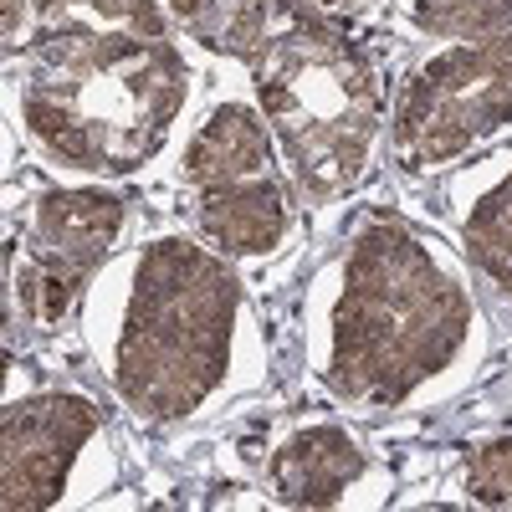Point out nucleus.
Here are the masks:
<instances>
[{
  "instance_id": "obj_10",
  "label": "nucleus",
  "mask_w": 512,
  "mask_h": 512,
  "mask_svg": "<svg viewBox=\"0 0 512 512\" xmlns=\"http://www.w3.org/2000/svg\"><path fill=\"white\" fill-rule=\"evenodd\" d=\"M256 175H272V128L262 108L221 103L195 128V139L185 149V185L200 195L216 185L256 180Z\"/></svg>"
},
{
  "instance_id": "obj_8",
  "label": "nucleus",
  "mask_w": 512,
  "mask_h": 512,
  "mask_svg": "<svg viewBox=\"0 0 512 512\" xmlns=\"http://www.w3.org/2000/svg\"><path fill=\"white\" fill-rule=\"evenodd\" d=\"M364 466L369 456L344 425H303L272 451V492L282 507H338Z\"/></svg>"
},
{
  "instance_id": "obj_5",
  "label": "nucleus",
  "mask_w": 512,
  "mask_h": 512,
  "mask_svg": "<svg viewBox=\"0 0 512 512\" xmlns=\"http://www.w3.org/2000/svg\"><path fill=\"white\" fill-rule=\"evenodd\" d=\"M512 128V31L431 57L395 108V159L405 169H441Z\"/></svg>"
},
{
  "instance_id": "obj_1",
  "label": "nucleus",
  "mask_w": 512,
  "mask_h": 512,
  "mask_svg": "<svg viewBox=\"0 0 512 512\" xmlns=\"http://www.w3.org/2000/svg\"><path fill=\"white\" fill-rule=\"evenodd\" d=\"M477 308L461 277L410 226L369 221L338 272L323 379L364 410L405 405L472 338Z\"/></svg>"
},
{
  "instance_id": "obj_7",
  "label": "nucleus",
  "mask_w": 512,
  "mask_h": 512,
  "mask_svg": "<svg viewBox=\"0 0 512 512\" xmlns=\"http://www.w3.org/2000/svg\"><path fill=\"white\" fill-rule=\"evenodd\" d=\"M103 431V410L88 395H26L6 405L0 420V492L11 512L52 507L72 477V466L93 436Z\"/></svg>"
},
{
  "instance_id": "obj_2",
  "label": "nucleus",
  "mask_w": 512,
  "mask_h": 512,
  "mask_svg": "<svg viewBox=\"0 0 512 512\" xmlns=\"http://www.w3.org/2000/svg\"><path fill=\"white\" fill-rule=\"evenodd\" d=\"M21 57L26 134L77 175H134L164 149L190 98V62L169 36L62 31Z\"/></svg>"
},
{
  "instance_id": "obj_4",
  "label": "nucleus",
  "mask_w": 512,
  "mask_h": 512,
  "mask_svg": "<svg viewBox=\"0 0 512 512\" xmlns=\"http://www.w3.org/2000/svg\"><path fill=\"white\" fill-rule=\"evenodd\" d=\"M256 108L308 205H333L364 180L384 123V88L374 57L338 21L303 16L267 41L256 57Z\"/></svg>"
},
{
  "instance_id": "obj_11",
  "label": "nucleus",
  "mask_w": 512,
  "mask_h": 512,
  "mask_svg": "<svg viewBox=\"0 0 512 512\" xmlns=\"http://www.w3.org/2000/svg\"><path fill=\"white\" fill-rule=\"evenodd\" d=\"M62 31H139L169 36L159 0H6V52H26Z\"/></svg>"
},
{
  "instance_id": "obj_3",
  "label": "nucleus",
  "mask_w": 512,
  "mask_h": 512,
  "mask_svg": "<svg viewBox=\"0 0 512 512\" xmlns=\"http://www.w3.org/2000/svg\"><path fill=\"white\" fill-rule=\"evenodd\" d=\"M241 287L216 251L159 236L139 251L113 338V384L139 420L195 415L231 369Z\"/></svg>"
},
{
  "instance_id": "obj_14",
  "label": "nucleus",
  "mask_w": 512,
  "mask_h": 512,
  "mask_svg": "<svg viewBox=\"0 0 512 512\" xmlns=\"http://www.w3.org/2000/svg\"><path fill=\"white\" fill-rule=\"evenodd\" d=\"M410 16L441 41H487L512 31V0H410Z\"/></svg>"
},
{
  "instance_id": "obj_6",
  "label": "nucleus",
  "mask_w": 512,
  "mask_h": 512,
  "mask_svg": "<svg viewBox=\"0 0 512 512\" xmlns=\"http://www.w3.org/2000/svg\"><path fill=\"white\" fill-rule=\"evenodd\" d=\"M123 231V200L108 190H47L31 210V251L16 272L21 318L52 328L72 313L82 282Z\"/></svg>"
},
{
  "instance_id": "obj_13",
  "label": "nucleus",
  "mask_w": 512,
  "mask_h": 512,
  "mask_svg": "<svg viewBox=\"0 0 512 512\" xmlns=\"http://www.w3.org/2000/svg\"><path fill=\"white\" fill-rule=\"evenodd\" d=\"M461 246L472 267L492 277L502 292H512V175H502L461 221Z\"/></svg>"
},
{
  "instance_id": "obj_9",
  "label": "nucleus",
  "mask_w": 512,
  "mask_h": 512,
  "mask_svg": "<svg viewBox=\"0 0 512 512\" xmlns=\"http://www.w3.org/2000/svg\"><path fill=\"white\" fill-rule=\"evenodd\" d=\"M195 226L221 256H267L282 246L292 210L277 175H256L195 195Z\"/></svg>"
},
{
  "instance_id": "obj_15",
  "label": "nucleus",
  "mask_w": 512,
  "mask_h": 512,
  "mask_svg": "<svg viewBox=\"0 0 512 512\" xmlns=\"http://www.w3.org/2000/svg\"><path fill=\"white\" fill-rule=\"evenodd\" d=\"M466 492L482 507H512V436L482 441L466 456Z\"/></svg>"
},
{
  "instance_id": "obj_12",
  "label": "nucleus",
  "mask_w": 512,
  "mask_h": 512,
  "mask_svg": "<svg viewBox=\"0 0 512 512\" xmlns=\"http://www.w3.org/2000/svg\"><path fill=\"white\" fill-rule=\"evenodd\" d=\"M282 0H169L175 26L205 52L256 62L267 52V31Z\"/></svg>"
},
{
  "instance_id": "obj_16",
  "label": "nucleus",
  "mask_w": 512,
  "mask_h": 512,
  "mask_svg": "<svg viewBox=\"0 0 512 512\" xmlns=\"http://www.w3.org/2000/svg\"><path fill=\"white\" fill-rule=\"evenodd\" d=\"M282 6L303 11V16H323V11H338V6H349V0H282Z\"/></svg>"
}]
</instances>
